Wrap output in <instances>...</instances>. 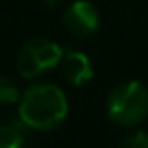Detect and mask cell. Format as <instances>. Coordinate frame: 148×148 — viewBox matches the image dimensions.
Segmentation results:
<instances>
[{"instance_id": "obj_5", "label": "cell", "mask_w": 148, "mask_h": 148, "mask_svg": "<svg viewBox=\"0 0 148 148\" xmlns=\"http://www.w3.org/2000/svg\"><path fill=\"white\" fill-rule=\"evenodd\" d=\"M60 68H62L66 81L71 83L73 86H83L94 75L90 58L84 53H81V51H68V53H64V56L60 60Z\"/></svg>"}, {"instance_id": "obj_6", "label": "cell", "mask_w": 148, "mask_h": 148, "mask_svg": "<svg viewBox=\"0 0 148 148\" xmlns=\"http://www.w3.org/2000/svg\"><path fill=\"white\" fill-rule=\"evenodd\" d=\"M0 148H25L21 126L13 122L0 124Z\"/></svg>"}, {"instance_id": "obj_4", "label": "cell", "mask_w": 148, "mask_h": 148, "mask_svg": "<svg viewBox=\"0 0 148 148\" xmlns=\"http://www.w3.org/2000/svg\"><path fill=\"white\" fill-rule=\"evenodd\" d=\"M64 25L69 34L77 38H88L98 30L99 13L88 0H75L64 11Z\"/></svg>"}, {"instance_id": "obj_9", "label": "cell", "mask_w": 148, "mask_h": 148, "mask_svg": "<svg viewBox=\"0 0 148 148\" xmlns=\"http://www.w3.org/2000/svg\"><path fill=\"white\" fill-rule=\"evenodd\" d=\"M43 2H45V4H47V6H49V8H54V6H58V4H60V2H62V0H43Z\"/></svg>"}, {"instance_id": "obj_8", "label": "cell", "mask_w": 148, "mask_h": 148, "mask_svg": "<svg viewBox=\"0 0 148 148\" xmlns=\"http://www.w3.org/2000/svg\"><path fill=\"white\" fill-rule=\"evenodd\" d=\"M120 148H148V133L139 130L126 135L120 143Z\"/></svg>"}, {"instance_id": "obj_2", "label": "cell", "mask_w": 148, "mask_h": 148, "mask_svg": "<svg viewBox=\"0 0 148 148\" xmlns=\"http://www.w3.org/2000/svg\"><path fill=\"white\" fill-rule=\"evenodd\" d=\"M148 114V90L137 81L112 88L107 98V116L118 126H135Z\"/></svg>"}, {"instance_id": "obj_1", "label": "cell", "mask_w": 148, "mask_h": 148, "mask_svg": "<svg viewBox=\"0 0 148 148\" xmlns=\"http://www.w3.org/2000/svg\"><path fill=\"white\" fill-rule=\"evenodd\" d=\"M68 114L66 94L54 84H34L19 99V120L36 131H51Z\"/></svg>"}, {"instance_id": "obj_3", "label": "cell", "mask_w": 148, "mask_h": 148, "mask_svg": "<svg viewBox=\"0 0 148 148\" xmlns=\"http://www.w3.org/2000/svg\"><path fill=\"white\" fill-rule=\"evenodd\" d=\"M62 47L56 45L54 41L45 40V38H36V40L26 41L19 51L17 56V68L21 77L25 79H36L43 75L45 71L56 68L60 64Z\"/></svg>"}, {"instance_id": "obj_7", "label": "cell", "mask_w": 148, "mask_h": 148, "mask_svg": "<svg viewBox=\"0 0 148 148\" xmlns=\"http://www.w3.org/2000/svg\"><path fill=\"white\" fill-rule=\"evenodd\" d=\"M21 99L19 88L10 77L0 75V105H13Z\"/></svg>"}]
</instances>
